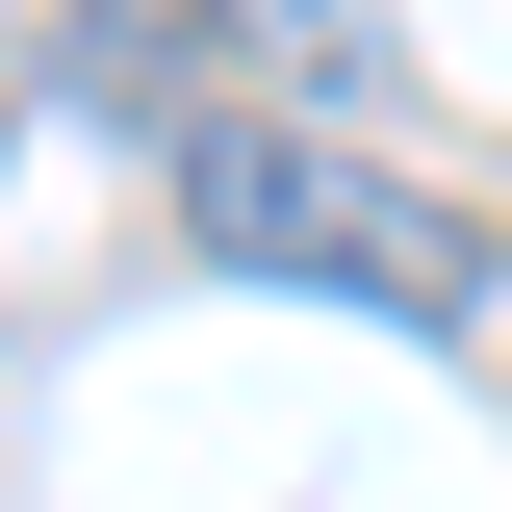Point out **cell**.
Listing matches in <instances>:
<instances>
[{
  "label": "cell",
  "mask_w": 512,
  "mask_h": 512,
  "mask_svg": "<svg viewBox=\"0 0 512 512\" xmlns=\"http://www.w3.org/2000/svg\"><path fill=\"white\" fill-rule=\"evenodd\" d=\"M180 231L256 256V282H308V308H359V333H487V231L436 180H384L359 128H282V103L180 128Z\"/></svg>",
  "instance_id": "6da1fadb"
},
{
  "label": "cell",
  "mask_w": 512,
  "mask_h": 512,
  "mask_svg": "<svg viewBox=\"0 0 512 512\" xmlns=\"http://www.w3.org/2000/svg\"><path fill=\"white\" fill-rule=\"evenodd\" d=\"M231 26H282L308 77H359V0H231Z\"/></svg>",
  "instance_id": "7a4b0ae2"
}]
</instances>
